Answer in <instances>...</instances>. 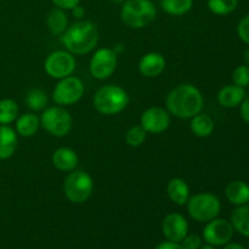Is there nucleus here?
<instances>
[{
    "instance_id": "1",
    "label": "nucleus",
    "mask_w": 249,
    "mask_h": 249,
    "mask_svg": "<svg viewBox=\"0 0 249 249\" xmlns=\"http://www.w3.org/2000/svg\"><path fill=\"white\" fill-rule=\"evenodd\" d=\"M203 102V95L198 88L189 83L175 87L165 100L169 114L181 119L192 118L201 113Z\"/></svg>"
},
{
    "instance_id": "2",
    "label": "nucleus",
    "mask_w": 249,
    "mask_h": 249,
    "mask_svg": "<svg viewBox=\"0 0 249 249\" xmlns=\"http://www.w3.org/2000/svg\"><path fill=\"white\" fill-rule=\"evenodd\" d=\"M99 41V31L90 21H78L61 34V43L71 53L85 55L95 49Z\"/></svg>"
},
{
    "instance_id": "3",
    "label": "nucleus",
    "mask_w": 249,
    "mask_h": 249,
    "mask_svg": "<svg viewBox=\"0 0 249 249\" xmlns=\"http://www.w3.org/2000/svg\"><path fill=\"white\" fill-rule=\"evenodd\" d=\"M157 9L151 0H125L121 9V18L130 28L140 29L155 21Z\"/></svg>"
},
{
    "instance_id": "4",
    "label": "nucleus",
    "mask_w": 249,
    "mask_h": 249,
    "mask_svg": "<svg viewBox=\"0 0 249 249\" xmlns=\"http://www.w3.org/2000/svg\"><path fill=\"white\" fill-rule=\"evenodd\" d=\"M128 104V94L118 85H105L97 90L94 96V107L99 113L105 116L121 113Z\"/></svg>"
},
{
    "instance_id": "5",
    "label": "nucleus",
    "mask_w": 249,
    "mask_h": 249,
    "mask_svg": "<svg viewBox=\"0 0 249 249\" xmlns=\"http://www.w3.org/2000/svg\"><path fill=\"white\" fill-rule=\"evenodd\" d=\"M187 212L194 220L198 223H208L220 214V199L213 194L202 192L194 195L187 201Z\"/></svg>"
},
{
    "instance_id": "6",
    "label": "nucleus",
    "mask_w": 249,
    "mask_h": 249,
    "mask_svg": "<svg viewBox=\"0 0 249 249\" xmlns=\"http://www.w3.org/2000/svg\"><path fill=\"white\" fill-rule=\"evenodd\" d=\"M94 190L92 178L84 170H72L63 182V192L72 203L82 204L90 198Z\"/></svg>"
},
{
    "instance_id": "7",
    "label": "nucleus",
    "mask_w": 249,
    "mask_h": 249,
    "mask_svg": "<svg viewBox=\"0 0 249 249\" xmlns=\"http://www.w3.org/2000/svg\"><path fill=\"white\" fill-rule=\"evenodd\" d=\"M72 116L62 106L48 107L40 117V125L50 135L56 138H63L67 135L72 129Z\"/></svg>"
},
{
    "instance_id": "8",
    "label": "nucleus",
    "mask_w": 249,
    "mask_h": 249,
    "mask_svg": "<svg viewBox=\"0 0 249 249\" xmlns=\"http://www.w3.org/2000/svg\"><path fill=\"white\" fill-rule=\"evenodd\" d=\"M84 84L77 77H66L60 79L53 92V100L58 106H72L84 95Z\"/></svg>"
},
{
    "instance_id": "9",
    "label": "nucleus",
    "mask_w": 249,
    "mask_h": 249,
    "mask_svg": "<svg viewBox=\"0 0 249 249\" xmlns=\"http://www.w3.org/2000/svg\"><path fill=\"white\" fill-rule=\"evenodd\" d=\"M44 67L51 78L62 79V78L70 77L74 72L75 58L70 51H53L46 57Z\"/></svg>"
},
{
    "instance_id": "10",
    "label": "nucleus",
    "mask_w": 249,
    "mask_h": 249,
    "mask_svg": "<svg viewBox=\"0 0 249 249\" xmlns=\"http://www.w3.org/2000/svg\"><path fill=\"white\" fill-rule=\"evenodd\" d=\"M116 51L108 48H102L95 51L90 60L89 70L95 79L104 80L111 77L117 68Z\"/></svg>"
},
{
    "instance_id": "11",
    "label": "nucleus",
    "mask_w": 249,
    "mask_h": 249,
    "mask_svg": "<svg viewBox=\"0 0 249 249\" xmlns=\"http://www.w3.org/2000/svg\"><path fill=\"white\" fill-rule=\"evenodd\" d=\"M233 228L225 219H213L203 229V240L211 246H225L233 236Z\"/></svg>"
},
{
    "instance_id": "12",
    "label": "nucleus",
    "mask_w": 249,
    "mask_h": 249,
    "mask_svg": "<svg viewBox=\"0 0 249 249\" xmlns=\"http://www.w3.org/2000/svg\"><path fill=\"white\" fill-rule=\"evenodd\" d=\"M140 125L145 129L146 133H164L170 125L169 112L160 107H150L141 114Z\"/></svg>"
},
{
    "instance_id": "13",
    "label": "nucleus",
    "mask_w": 249,
    "mask_h": 249,
    "mask_svg": "<svg viewBox=\"0 0 249 249\" xmlns=\"http://www.w3.org/2000/svg\"><path fill=\"white\" fill-rule=\"evenodd\" d=\"M162 231L168 241L180 243L189 233V223L181 214L170 213L163 219Z\"/></svg>"
},
{
    "instance_id": "14",
    "label": "nucleus",
    "mask_w": 249,
    "mask_h": 249,
    "mask_svg": "<svg viewBox=\"0 0 249 249\" xmlns=\"http://www.w3.org/2000/svg\"><path fill=\"white\" fill-rule=\"evenodd\" d=\"M165 70V58L160 53H148L141 57L139 71L143 77H158Z\"/></svg>"
},
{
    "instance_id": "15",
    "label": "nucleus",
    "mask_w": 249,
    "mask_h": 249,
    "mask_svg": "<svg viewBox=\"0 0 249 249\" xmlns=\"http://www.w3.org/2000/svg\"><path fill=\"white\" fill-rule=\"evenodd\" d=\"M17 133L9 125L0 124V160H9L17 148Z\"/></svg>"
},
{
    "instance_id": "16",
    "label": "nucleus",
    "mask_w": 249,
    "mask_h": 249,
    "mask_svg": "<svg viewBox=\"0 0 249 249\" xmlns=\"http://www.w3.org/2000/svg\"><path fill=\"white\" fill-rule=\"evenodd\" d=\"M79 158L70 147H60L53 152V164L61 172H72L77 168Z\"/></svg>"
},
{
    "instance_id": "17",
    "label": "nucleus",
    "mask_w": 249,
    "mask_h": 249,
    "mask_svg": "<svg viewBox=\"0 0 249 249\" xmlns=\"http://www.w3.org/2000/svg\"><path fill=\"white\" fill-rule=\"evenodd\" d=\"M246 97L245 88L238 85H226L219 91L218 101L225 108H233L242 104Z\"/></svg>"
},
{
    "instance_id": "18",
    "label": "nucleus",
    "mask_w": 249,
    "mask_h": 249,
    "mask_svg": "<svg viewBox=\"0 0 249 249\" xmlns=\"http://www.w3.org/2000/svg\"><path fill=\"white\" fill-rule=\"evenodd\" d=\"M225 195L230 203L245 206L249 203V185L242 180H233L226 186Z\"/></svg>"
},
{
    "instance_id": "19",
    "label": "nucleus",
    "mask_w": 249,
    "mask_h": 249,
    "mask_svg": "<svg viewBox=\"0 0 249 249\" xmlns=\"http://www.w3.org/2000/svg\"><path fill=\"white\" fill-rule=\"evenodd\" d=\"M167 194L170 201L178 206H185L190 198V187L185 180L174 178L167 185Z\"/></svg>"
},
{
    "instance_id": "20",
    "label": "nucleus",
    "mask_w": 249,
    "mask_h": 249,
    "mask_svg": "<svg viewBox=\"0 0 249 249\" xmlns=\"http://www.w3.org/2000/svg\"><path fill=\"white\" fill-rule=\"evenodd\" d=\"M40 126V118L34 113H26L17 117L16 131L23 138H31L38 131Z\"/></svg>"
},
{
    "instance_id": "21",
    "label": "nucleus",
    "mask_w": 249,
    "mask_h": 249,
    "mask_svg": "<svg viewBox=\"0 0 249 249\" xmlns=\"http://www.w3.org/2000/svg\"><path fill=\"white\" fill-rule=\"evenodd\" d=\"M46 26L53 36H61L68 27V17L65 10L58 7L51 10L46 16Z\"/></svg>"
},
{
    "instance_id": "22",
    "label": "nucleus",
    "mask_w": 249,
    "mask_h": 249,
    "mask_svg": "<svg viewBox=\"0 0 249 249\" xmlns=\"http://www.w3.org/2000/svg\"><path fill=\"white\" fill-rule=\"evenodd\" d=\"M231 225L233 230L249 237V204L238 206L231 214Z\"/></svg>"
},
{
    "instance_id": "23",
    "label": "nucleus",
    "mask_w": 249,
    "mask_h": 249,
    "mask_svg": "<svg viewBox=\"0 0 249 249\" xmlns=\"http://www.w3.org/2000/svg\"><path fill=\"white\" fill-rule=\"evenodd\" d=\"M192 133L198 138H208L214 131V122L207 114H196L191 118V124H190Z\"/></svg>"
},
{
    "instance_id": "24",
    "label": "nucleus",
    "mask_w": 249,
    "mask_h": 249,
    "mask_svg": "<svg viewBox=\"0 0 249 249\" xmlns=\"http://www.w3.org/2000/svg\"><path fill=\"white\" fill-rule=\"evenodd\" d=\"M160 4L168 15L182 16L192 9L194 0H160Z\"/></svg>"
},
{
    "instance_id": "25",
    "label": "nucleus",
    "mask_w": 249,
    "mask_h": 249,
    "mask_svg": "<svg viewBox=\"0 0 249 249\" xmlns=\"http://www.w3.org/2000/svg\"><path fill=\"white\" fill-rule=\"evenodd\" d=\"M18 117V106L11 99L0 100V124L9 125Z\"/></svg>"
},
{
    "instance_id": "26",
    "label": "nucleus",
    "mask_w": 249,
    "mask_h": 249,
    "mask_svg": "<svg viewBox=\"0 0 249 249\" xmlns=\"http://www.w3.org/2000/svg\"><path fill=\"white\" fill-rule=\"evenodd\" d=\"M207 5L213 14L225 16L235 11L238 5V0H208Z\"/></svg>"
},
{
    "instance_id": "27",
    "label": "nucleus",
    "mask_w": 249,
    "mask_h": 249,
    "mask_svg": "<svg viewBox=\"0 0 249 249\" xmlns=\"http://www.w3.org/2000/svg\"><path fill=\"white\" fill-rule=\"evenodd\" d=\"M26 102L32 111H40L48 105V96L41 89H31L27 92Z\"/></svg>"
},
{
    "instance_id": "28",
    "label": "nucleus",
    "mask_w": 249,
    "mask_h": 249,
    "mask_svg": "<svg viewBox=\"0 0 249 249\" xmlns=\"http://www.w3.org/2000/svg\"><path fill=\"white\" fill-rule=\"evenodd\" d=\"M146 136H147V133H146L142 126L134 125L126 131L125 141L131 147H139V146H141L145 142Z\"/></svg>"
},
{
    "instance_id": "29",
    "label": "nucleus",
    "mask_w": 249,
    "mask_h": 249,
    "mask_svg": "<svg viewBox=\"0 0 249 249\" xmlns=\"http://www.w3.org/2000/svg\"><path fill=\"white\" fill-rule=\"evenodd\" d=\"M232 82L238 87H248L249 85V67L247 65L238 66L232 72Z\"/></svg>"
},
{
    "instance_id": "30",
    "label": "nucleus",
    "mask_w": 249,
    "mask_h": 249,
    "mask_svg": "<svg viewBox=\"0 0 249 249\" xmlns=\"http://www.w3.org/2000/svg\"><path fill=\"white\" fill-rule=\"evenodd\" d=\"M182 249H199L202 247V238L196 233L186 235L184 240L180 242Z\"/></svg>"
},
{
    "instance_id": "31",
    "label": "nucleus",
    "mask_w": 249,
    "mask_h": 249,
    "mask_svg": "<svg viewBox=\"0 0 249 249\" xmlns=\"http://www.w3.org/2000/svg\"><path fill=\"white\" fill-rule=\"evenodd\" d=\"M237 33L238 36L241 38V40L249 45V14L246 15V16L241 19L240 23H238Z\"/></svg>"
},
{
    "instance_id": "32",
    "label": "nucleus",
    "mask_w": 249,
    "mask_h": 249,
    "mask_svg": "<svg viewBox=\"0 0 249 249\" xmlns=\"http://www.w3.org/2000/svg\"><path fill=\"white\" fill-rule=\"evenodd\" d=\"M56 7L61 10H72L77 5H79L80 0H51Z\"/></svg>"
},
{
    "instance_id": "33",
    "label": "nucleus",
    "mask_w": 249,
    "mask_h": 249,
    "mask_svg": "<svg viewBox=\"0 0 249 249\" xmlns=\"http://www.w3.org/2000/svg\"><path fill=\"white\" fill-rule=\"evenodd\" d=\"M241 117L249 125V96L245 97V100L241 104Z\"/></svg>"
},
{
    "instance_id": "34",
    "label": "nucleus",
    "mask_w": 249,
    "mask_h": 249,
    "mask_svg": "<svg viewBox=\"0 0 249 249\" xmlns=\"http://www.w3.org/2000/svg\"><path fill=\"white\" fill-rule=\"evenodd\" d=\"M156 249H182L180 243L170 242V241H167V242H163L160 245H158Z\"/></svg>"
},
{
    "instance_id": "35",
    "label": "nucleus",
    "mask_w": 249,
    "mask_h": 249,
    "mask_svg": "<svg viewBox=\"0 0 249 249\" xmlns=\"http://www.w3.org/2000/svg\"><path fill=\"white\" fill-rule=\"evenodd\" d=\"M71 11H72V15L75 17V18H83V17H84V15H85L84 7L80 6V5H77L75 7H73Z\"/></svg>"
},
{
    "instance_id": "36",
    "label": "nucleus",
    "mask_w": 249,
    "mask_h": 249,
    "mask_svg": "<svg viewBox=\"0 0 249 249\" xmlns=\"http://www.w3.org/2000/svg\"><path fill=\"white\" fill-rule=\"evenodd\" d=\"M223 249H246L243 246L238 245V243H228V245H225V247Z\"/></svg>"
},
{
    "instance_id": "37",
    "label": "nucleus",
    "mask_w": 249,
    "mask_h": 249,
    "mask_svg": "<svg viewBox=\"0 0 249 249\" xmlns=\"http://www.w3.org/2000/svg\"><path fill=\"white\" fill-rule=\"evenodd\" d=\"M245 58H246V63H247V66H248V67H249V49H248L247 51H246Z\"/></svg>"
},
{
    "instance_id": "38",
    "label": "nucleus",
    "mask_w": 249,
    "mask_h": 249,
    "mask_svg": "<svg viewBox=\"0 0 249 249\" xmlns=\"http://www.w3.org/2000/svg\"><path fill=\"white\" fill-rule=\"evenodd\" d=\"M199 249H215L214 248V246H211V245H207V246H202Z\"/></svg>"
},
{
    "instance_id": "39",
    "label": "nucleus",
    "mask_w": 249,
    "mask_h": 249,
    "mask_svg": "<svg viewBox=\"0 0 249 249\" xmlns=\"http://www.w3.org/2000/svg\"><path fill=\"white\" fill-rule=\"evenodd\" d=\"M111 2H114V4H122V2H124L125 0H109Z\"/></svg>"
},
{
    "instance_id": "40",
    "label": "nucleus",
    "mask_w": 249,
    "mask_h": 249,
    "mask_svg": "<svg viewBox=\"0 0 249 249\" xmlns=\"http://www.w3.org/2000/svg\"><path fill=\"white\" fill-rule=\"evenodd\" d=\"M248 249H249V247H248Z\"/></svg>"
}]
</instances>
